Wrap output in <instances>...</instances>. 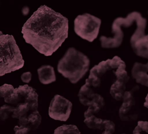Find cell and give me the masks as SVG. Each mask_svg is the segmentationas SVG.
I'll list each match as a JSON object with an SVG mask.
<instances>
[{"label":"cell","instance_id":"obj_1","mask_svg":"<svg viewBox=\"0 0 148 134\" xmlns=\"http://www.w3.org/2000/svg\"><path fill=\"white\" fill-rule=\"evenodd\" d=\"M25 41L40 54L52 55L68 35V20L49 7L40 6L24 23Z\"/></svg>","mask_w":148,"mask_h":134},{"label":"cell","instance_id":"obj_2","mask_svg":"<svg viewBox=\"0 0 148 134\" xmlns=\"http://www.w3.org/2000/svg\"><path fill=\"white\" fill-rule=\"evenodd\" d=\"M90 60L82 52L74 47L67 49L57 64V70L72 84L77 83L90 68Z\"/></svg>","mask_w":148,"mask_h":134},{"label":"cell","instance_id":"obj_3","mask_svg":"<svg viewBox=\"0 0 148 134\" xmlns=\"http://www.w3.org/2000/svg\"><path fill=\"white\" fill-rule=\"evenodd\" d=\"M24 64L20 50L11 35L0 36V77L16 71Z\"/></svg>","mask_w":148,"mask_h":134},{"label":"cell","instance_id":"obj_4","mask_svg":"<svg viewBox=\"0 0 148 134\" xmlns=\"http://www.w3.org/2000/svg\"><path fill=\"white\" fill-rule=\"evenodd\" d=\"M101 20L89 13L78 15L74 20V31L77 35L90 42L98 36Z\"/></svg>","mask_w":148,"mask_h":134},{"label":"cell","instance_id":"obj_5","mask_svg":"<svg viewBox=\"0 0 148 134\" xmlns=\"http://www.w3.org/2000/svg\"><path fill=\"white\" fill-rule=\"evenodd\" d=\"M78 97L81 104L88 107L86 111L90 113H98L105 105L104 98L101 95L95 93L92 87L86 83L80 88Z\"/></svg>","mask_w":148,"mask_h":134},{"label":"cell","instance_id":"obj_6","mask_svg":"<svg viewBox=\"0 0 148 134\" xmlns=\"http://www.w3.org/2000/svg\"><path fill=\"white\" fill-rule=\"evenodd\" d=\"M72 103L68 99L60 95H55L52 98L49 107V116L52 119L66 121L69 117Z\"/></svg>","mask_w":148,"mask_h":134},{"label":"cell","instance_id":"obj_7","mask_svg":"<svg viewBox=\"0 0 148 134\" xmlns=\"http://www.w3.org/2000/svg\"><path fill=\"white\" fill-rule=\"evenodd\" d=\"M138 87H134L130 91H125L123 98V103L119 110L120 118L123 121H135L138 118V112L135 107L136 100L134 96V92Z\"/></svg>","mask_w":148,"mask_h":134},{"label":"cell","instance_id":"obj_8","mask_svg":"<svg viewBox=\"0 0 148 134\" xmlns=\"http://www.w3.org/2000/svg\"><path fill=\"white\" fill-rule=\"evenodd\" d=\"M148 62L143 64L135 62L132 68L131 74L136 82L148 87Z\"/></svg>","mask_w":148,"mask_h":134},{"label":"cell","instance_id":"obj_9","mask_svg":"<svg viewBox=\"0 0 148 134\" xmlns=\"http://www.w3.org/2000/svg\"><path fill=\"white\" fill-rule=\"evenodd\" d=\"M40 82L43 84H49L56 81V76L54 68L50 65H43L37 69Z\"/></svg>","mask_w":148,"mask_h":134},{"label":"cell","instance_id":"obj_10","mask_svg":"<svg viewBox=\"0 0 148 134\" xmlns=\"http://www.w3.org/2000/svg\"><path fill=\"white\" fill-rule=\"evenodd\" d=\"M84 122L88 128L91 129H104L105 123L103 119L97 118L94 114L87 111L84 112Z\"/></svg>","mask_w":148,"mask_h":134},{"label":"cell","instance_id":"obj_11","mask_svg":"<svg viewBox=\"0 0 148 134\" xmlns=\"http://www.w3.org/2000/svg\"><path fill=\"white\" fill-rule=\"evenodd\" d=\"M127 83L125 81L117 80L111 85L109 92L112 97L116 100H122L125 92Z\"/></svg>","mask_w":148,"mask_h":134},{"label":"cell","instance_id":"obj_12","mask_svg":"<svg viewBox=\"0 0 148 134\" xmlns=\"http://www.w3.org/2000/svg\"><path fill=\"white\" fill-rule=\"evenodd\" d=\"M24 103L29 106V110L32 112L37 111L38 108V95L34 88L24 98Z\"/></svg>","mask_w":148,"mask_h":134},{"label":"cell","instance_id":"obj_13","mask_svg":"<svg viewBox=\"0 0 148 134\" xmlns=\"http://www.w3.org/2000/svg\"><path fill=\"white\" fill-rule=\"evenodd\" d=\"M28 127L31 131H35L39 127L42 121V117L39 111H35L32 112L28 116Z\"/></svg>","mask_w":148,"mask_h":134},{"label":"cell","instance_id":"obj_14","mask_svg":"<svg viewBox=\"0 0 148 134\" xmlns=\"http://www.w3.org/2000/svg\"><path fill=\"white\" fill-rule=\"evenodd\" d=\"M53 134H80V132L75 125H62L56 128Z\"/></svg>","mask_w":148,"mask_h":134},{"label":"cell","instance_id":"obj_15","mask_svg":"<svg viewBox=\"0 0 148 134\" xmlns=\"http://www.w3.org/2000/svg\"><path fill=\"white\" fill-rule=\"evenodd\" d=\"M29 110V106L26 103H19L14 107L13 111L12 114L13 118L18 119L20 117L27 115L28 111Z\"/></svg>","mask_w":148,"mask_h":134},{"label":"cell","instance_id":"obj_16","mask_svg":"<svg viewBox=\"0 0 148 134\" xmlns=\"http://www.w3.org/2000/svg\"><path fill=\"white\" fill-rule=\"evenodd\" d=\"M14 106L9 105H3L0 107V120L5 121L12 114L13 110L14 109Z\"/></svg>","mask_w":148,"mask_h":134},{"label":"cell","instance_id":"obj_17","mask_svg":"<svg viewBox=\"0 0 148 134\" xmlns=\"http://www.w3.org/2000/svg\"><path fill=\"white\" fill-rule=\"evenodd\" d=\"M22 99L23 98L20 95V94L16 91L14 88L13 92L9 96L4 98V100L6 103L17 105L18 103H19Z\"/></svg>","mask_w":148,"mask_h":134},{"label":"cell","instance_id":"obj_18","mask_svg":"<svg viewBox=\"0 0 148 134\" xmlns=\"http://www.w3.org/2000/svg\"><path fill=\"white\" fill-rule=\"evenodd\" d=\"M14 88L11 84H5L0 87V97L5 98L10 95L14 91Z\"/></svg>","mask_w":148,"mask_h":134},{"label":"cell","instance_id":"obj_19","mask_svg":"<svg viewBox=\"0 0 148 134\" xmlns=\"http://www.w3.org/2000/svg\"><path fill=\"white\" fill-rule=\"evenodd\" d=\"M34 88L32 87H30L27 84L19 85L17 88H15L16 91L23 98H24Z\"/></svg>","mask_w":148,"mask_h":134},{"label":"cell","instance_id":"obj_20","mask_svg":"<svg viewBox=\"0 0 148 134\" xmlns=\"http://www.w3.org/2000/svg\"><path fill=\"white\" fill-rule=\"evenodd\" d=\"M104 131L102 134H113L115 131L114 123L109 120H104Z\"/></svg>","mask_w":148,"mask_h":134},{"label":"cell","instance_id":"obj_21","mask_svg":"<svg viewBox=\"0 0 148 134\" xmlns=\"http://www.w3.org/2000/svg\"><path fill=\"white\" fill-rule=\"evenodd\" d=\"M15 134H31V129L28 126H15L14 127Z\"/></svg>","mask_w":148,"mask_h":134},{"label":"cell","instance_id":"obj_22","mask_svg":"<svg viewBox=\"0 0 148 134\" xmlns=\"http://www.w3.org/2000/svg\"><path fill=\"white\" fill-rule=\"evenodd\" d=\"M21 80L25 83H28L32 79V73L30 72H25L21 75Z\"/></svg>","mask_w":148,"mask_h":134},{"label":"cell","instance_id":"obj_23","mask_svg":"<svg viewBox=\"0 0 148 134\" xmlns=\"http://www.w3.org/2000/svg\"><path fill=\"white\" fill-rule=\"evenodd\" d=\"M18 124H19V126H28V120L27 114L19 117Z\"/></svg>","mask_w":148,"mask_h":134},{"label":"cell","instance_id":"obj_24","mask_svg":"<svg viewBox=\"0 0 148 134\" xmlns=\"http://www.w3.org/2000/svg\"><path fill=\"white\" fill-rule=\"evenodd\" d=\"M140 132H142L141 129L138 125H137L133 131V134H142L140 133Z\"/></svg>","mask_w":148,"mask_h":134},{"label":"cell","instance_id":"obj_25","mask_svg":"<svg viewBox=\"0 0 148 134\" xmlns=\"http://www.w3.org/2000/svg\"><path fill=\"white\" fill-rule=\"evenodd\" d=\"M143 106H144V107L148 109V100H145V102L143 104Z\"/></svg>","mask_w":148,"mask_h":134},{"label":"cell","instance_id":"obj_26","mask_svg":"<svg viewBox=\"0 0 148 134\" xmlns=\"http://www.w3.org/2000/svg\"><path fill=\"white\" fill-rule=\"evenodd\" d=\"M145 100H148V94H147L146 98H145Z\"/></svg>","mask_w":148,"mask_h":134},{"label":"cell","instance_id":"obj_27","mask_svg":"<svg viewBox=\"0 0 148 134\" xmlns=\"http://www.w3.org/2000/svg\"><path fill=\"white\" fill-rule=\"evenodd\" d=\"M3 35V34L2 33V32H1V31H0V36H1V35Z\"/></svg>","mask_w":148,"mask_h":134},{"label":"cell","instance_id":"obj_28","mask_svg":"<svg viewBox=\"0 0 148 134\" xmlns=\"http://www.w3.org/2000/svg\"><path fill=\"white\" fill-rule=\"evenodd\" d=\"M1 97H0V99H1Z\"/></svg>","mask_w":148,"mask_h":134},{"label":"cell","instance_id":"obj_29","mask_svg":"<svg viewBox=\"0 0 148 134\" xmlns=\"http://www.w3.org/2000/svg\"><path fill=\"white\" fill-rule=\"evenodd\" d=\"M123 134H125V133H123Z\"/></svg>","mask_w":148,"mask_h":134}]
</instances>
